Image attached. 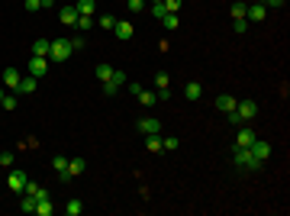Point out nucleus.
<instances>
[{"label":"nucleus","instance_id":"obj_1","mask_svg":"<svg viewBox=\"0 0 290 216\" xmlns=\"http://www.w3.org/2000/svg\"><path fill=\"white\" fill-rule=\"evenodd\" d=\"M232 165H236L242 174H255V171H261V165H265V161H261V158H255V155L248 152V148L232 145Z\"/></svg>","mask_w":290,"mask_h":216},{"label":"nucleus","instance_id":"obj_2","mask_svg":"<svg viewBox=\"0 0 290 216\" xmlns=\"http://www.w3.org/2000/svg\"><path fill=\"white\" fill-rule=\"evenodd\" d=\"M68 58H71V42H68V39H52V52H48V62L61 65V62H68Z\"/></svg>","mask_w":290,"mask_h":216},{"label":"nucleus","instance_id":"obj_3","mask_svg":"<svg viewBox=\"0 0 290 216\" xmlns=\"http://www.w3.org/2000/svg\"><path fill=\"white\" fill-rule=\"evenodd\" d=\"M26 74H32V78H45V74H48V58L32 55L29 65H26Z\"/></svg>","mask_w":290,"mask_h":216},{"label":"nucleus","instance_id":"obj_4","mask_svg":"<svg viewBox=\"0 0 290 216\" xmlns=\"http://www.w3.org/2000/svg\"><path fill=\"white\" fill-rule=\"evenodd\" d=\"M265 16H268V6L261 3V0H258V3H252V6H248V10H245V19H248V23H252V26L265 23Z\"/></svg>","mask_w":290,"mask_h":216},{"label":"nucleus","instance_id":"obj_5","mask_svg":"<svg viewBox=\"0 0 290 216\" xmlns=\"http://www.w3.org/2000/svg\"><path fill=\"white\" fill-rule=\"evenodd\" d=\"M6 187H10L13 194H23L26 191V171H19V168L10 171V174H6Z\"/></svg>","mask_w":290,"mask_h":216},{"label":"nucleus","instance_id":"obj_6","mask_svg":"<svg viewBox=\"0 0 290 216\" xmlns=\"http://www.w3.org/2000/svg\"><path fill=\"white\" fill-rule=\"evenodd\" d=\"M236 110H239V116L245 119V123H252V119L258 116V104H255V100H239Z\"/></svg>","mask_w":290,"mask_h":216},{"label":"nucleus","instance_id":"obj_7","mask_svg":"<svg viewBox=\"0 0 290 216\" xmlns=\"http://www.w3.org/2000/svg\"><path fill=\"white\" fill-rule=\"evenodd\" d=\"M248 152L255 155V158H261V161H268L271 158V142H268V139H255L252 145H248Z\"/></svg>","mask_w":290,"mask_h":216},{"label":"nucleus","instance_id":"obj_8","mask_svg":"<svg viewBox=\"0 0 290 216\" xmlns=\"http://www.w3.org/2000/svg\"><path fill=\"white\" fill-rule=\"evenodd\" d=\"M87 171V161L84 158H68V171H65V181H74Z\"/></svg>","mask_w":290,"mask_h":216},{"label":"nucleus","instance_id":"obj_9","mask_svg":"<svg viewBox=\"0 0 290 216\" xmlns=\"http://www.w3.org/2000/svg\"><path fill=\"white\" fill-rule=\"evenodd\" d=\"M113 32H116V39H120V42H129V39H133V32H136V26L129 23V19H116Z\"/></svg>","mask_w":290,"mask_h":216},{"label":"nucleus","instance_id":"obj_10","mask_svg":"<svg viewBox=\"0 0 290 216\" xmlns=\"http://www.w3.org/2000/svg\"><path fill=\"white\" fill-rule=\"evenodd\" d=\"M136 126H139V132H142V136H155V132H161V123H158L155 116H142Z\"/></svg>","mask_w":290,"mask_h":216},{"label":"nucleus","instance_id":"obj_11","mask_svg":"<svg viewBox=\"0 0 290 216\" xmlns=\"http://www.w3.org/2000/svg\"><path fill=\"white\" fill-rule=\"evenodd\" d=\"M36 87H39V78L26 74V78H19V87H16V94H19V97H29V94H36Z\"/></svg>","mask_w":290,"mask_h":216},{"label":"nucleus","instance_id":"obj_12","mask_svg":"<svg viewBox=\"0 0 290 216\" xmlns=\"http://www.w3.org/2000/svg\"><path fill=\"white\" fill-rule=\"evenodd\" d=\"M58 19H61L65 26H74V23H78V10H74V3L58 6Z\"/></svg>","mask_w":290,"mask_h":216},{"label":"nucleus","instance_id":"obj_13","mask_svg":"<svg viewBox=\"0 0 290 216\" xmlns=\"http://www.w3.org/2000/svg\"><path fill=\"white\" fill-rule=\"evenodd\" d=\"M255 139H258V136H255V129H248V126H239V136H236V145H239V148H248Z\"/></svg>","mask_w":290,"mask_h":216},{"label":"nucleus","instance_id":"obj_14","mask_svg":"<svg viewBox=\"0 0 290 216\" xmlns=\"http://www.w3.org/2000/svg\"><path fill=\"white\" fill-rule=\"evenodd\" d=\"M19 78H23V74H19L16 68H6V71H3V78H0V84L10 87V91H16V87H19Z\"/></svg>","mask_w":290,"mask_h":216},{"label":"nucleus","instance_id":"obj_15","mask_svg":"<svg viewBox=\"0 0 290 216\" xmlns=\"http://www.w3.org/2000/svg\"><path fill=\"white\" fill-rule=\"evenodd\" d=\"M48 52H52V39H36V42H32V55L48 58Z\"/></svg>","mask_w":290,"mask_h":216},{"label":"nucleus","instance_id":"obj_16","mask_svg":"<svg viewBox=\"0 0 290 216\" xmlns=\"http://www.w3.org/2000/svg\"><path fill=\"white\" fill-rule=\"evenodd\" d=\"M52 168H55V174H58V181H65V171H68V158L65 155H55L52 158ZM68 184V181H65Z\"/></svg>","mask_w":290,"mask_h":216},{"label":"nucleus","instance_id":"obj_17","mask_svg":"<svg viewBox=\"0 0 290 216\" xmlns=\"http://www.w3.org/2000/svg\"><path fill=\"white\" fill-rule=\"evenodd\" d=\"M23 194H32L36 200L48 197V191H45V187H42V184H36V181H29V178H26V191H23Z\"/></svg>","mask_w":290,"mask_h":216},{"label":"nucleus","instance_id":"obj_18","mask_svg":"<svg viewBox=\"0 0 290 216\" xmlns=\"http://www.w3.org/2000/svg\"><path fill=\"white\" fill-rule=\"evenodd\" d=\"M74 10H78V16H94V13H97V3H94V0H78V3H74Z\"/></svg>","mask_w":290,"mask_h":216},{"label":"nucleus","instance_id":"obj_19","mask_svg":"<svg viewBox=\"0 0 290 216\" xmlns=\"http://www.w3.org/2000/svg\"><path fill=\"white\" fill-rule=\"evenodd\" d=\"M184 97H187V100H200V97H203V87H200V81L184 84Z\"/></svg>","mask_w":290,"mask_h":216},{"label":"nucleus","instance_id":"obj_20","mask_svg":"<svg viewBox=\"0 0 290 216\" xmlns=\"http://www.w3.org/2000/svg\"><path fill=\"white\" fill-rule=\"evenodd\" d=\"M236 104H239V100H232L229 94H219V97H216V110H223V113L236 110Z\"/></svg>","mask_w":290,"mask_h":216},{"label":"nucleus","instance_id":"obj_21","mask_svg":"<svg viewBox=\"0 0 290 216\" xmlns=\"http://www.w3.org/2000/svg\"><path fill=\"white\" fill-rule=\"evenodd\" d=\"M36 204H39V200L32 197V194H23V200H19V210L29 216V213H36Z\"/></svg>","mask_w":290,"mask_h":216},{"label":"nucleus","instance_id":"obj_22","mask_svg":"<svg viewBox=\"0 0 290 216\" xmlns=\"http://www.w3.org/2000/svg\"><path fill=\"white\" fill-rule=\"evenodd\" d=\"M145 148H148L151 155H158V152H164V145H161V139H158V132L155 136H145Z\"/></svg>","mask_w":290,"mask_h":216},{"label":"nucleus","instance_id":"obj_23","mask_svg":"<svg viewBox=\"0 0 290 216\" xmlns=\"http://www.w3.org/2000/svg\"><path fill=\"white\" fill-rule=\"evenodd\" d=\"M161 26H164V29H168V32H174V29H177V26H181V16H177V13H164V19H161Z\"/></svg>","mask_w":290,"mask_h":216},{"label":"nucleus","instance_id":"obj_24","mask_svg":"<svg viewBox=\"0 0 290 216\" xmlns=\"http://www.w3.org/2000/svg\"><path fill=\"white\" fill-rule=\"evenodd\" d=\"M94 26H103V29H113V26H116V16H113V13H100V16L94 19Z\"/></svg>","mask_w":290,"mask_h":216},{"label":"nucleus","instance_id":"obj_25","mask_svg":"<svg viewBox=\"0 0 290 216\" xmlns=\"http://www.w3.org/2000/svg\"><path fill=\"white\" fill-rule=\"evenodd\" d=\"M97 78H100V84H103V81H110V78H113V65L100 62V65H97Z\"/></svg>","mask_w":290,"mask_h":216},{"label":"nucleus","instance_id":"obj_26","mask_svg":"<svg viewBox=\"0 0 290 216\" xmlns=\"http://www.w3.org/2000/svg\"><path fill=\"white\" fill-rule=\"evenodd\" d=\"M65 213L68 216H81V213H84V204H81V200H68V204H65Z\"/></svg>","mask_w":290,"mask_h":216},{"label":"nucleus","instance_id":"obj_27","mask_svg":"<svg viewBox=\"0 0 290 216\" xmlns=\"http://www.w3.org/2000/svg\"><path fill=\"white\" fill-rule=\"evenodd\" d=\"M155 100H158V94H155V91H145V87H142L139 104H142V107H155Z\"/></svg>","mask_w":290,"mask_h":216},{"label":"nucleus","instance_id":"obj_28","mask_svg":"<svg viewBox=\"0 0 290 216\" xmlns=\"http://www.w3.org/2000/svg\"><path fill=\"white\" fill-rule=\"evenodd\" d=\"M36 213L39 216H52V197H42V200H39V204H36Z\"/></svg>","mask_w":290,"mask_h":216},{"label":"nucleus","instance_id":"obj_29","mask_svg":"<svg viewBox=\"0 0 290 216\" xmlns=\"http://www.w3.org/2000/svg\"><path fill=\"white\" fill-rule=\"evenodd\" d=\"M0 107H3V110H16V107H19V94H16V91H13V94H6Z\"/></svg>","mask_w":290,"mask_h":216},{"label":"nucleus","instance_id":"obj_30","mask_svg":"<svg viewBox=\"0 0 290 216\" xmlns=\"http://www.w3.org/2000/svg\"><path fill=\"white\" fill-rule=\"evenodd\" d=\"M155 87H158V91H161V87H171V74L168 71H158L155 74Z\"/></svg>","mask_w":290,"mask_h":216},{"label":"nucleus","instance_id":"obj_31","mask_svg":"<svg viewBox=\"0 0 290 216\" xmlns=\"http://www.w3.org/2000/svg\"><path fill=\"white\" fill-rule=\"evenodd\" d=\"M245 10H248V3L236 0V3H232V19H242V16H245Z\"/></svg>","mask_w":290,"mask_h":216},{"label":"nucleus","instance_id":"obj_32","mask_svg":"<svg viewBox=\"0 0 290 216\" xmlns=\"http://www.w3.org/2000/svg\"><path fill=\"white\" fill-rule=\"evenodd\" d=\"M110 81H113L116 87H123V84L129 81V74H126V71H120V68H113V78H110Z\"/></svg>","mask_w":290,"mask_h":216},{"label":"nucleus","instance_id":"obj_33","mask_svg":"<svg viewBox=\"0 0 290 216\" xmlns=\"http://www.w3.org/2000/svg\"><path fill=\"white\" fill-rule=\"evenodd\" d=\"M74 29H94V16H78Z\"/></svg>","mask_w":290,"mask_h":216},{"label":"nucleus","instance_id":"obj_34","mask_svg":"<svg viewBox=\"0 0 290 216\" xmlns=\"http://www.w3.org/2000/svg\"><path fill=\"white\" fill-rule=\"evenodd\" d=\"M13 158H16L13 152H0V168H13Z\"/></svg>","mask_w":290,"mask_h":216},{"label":"nucleus","instance_id":"obj_35","mask_svg":"<svg viewBox=\"0 0 290 216\" xmlns=\"http://www.w3.org/2000/svg\"><path fill=\"white\" fill-rule=\"evenodd\" d=\"M123 3H126L133 13H142V10H145V0H123Z\"/></svg>","mask_w":290,"mask_h":216},{"label":"nucleus","instance_id":"obj_36","mask_svg":"<svg viewBox=\"0 0 290 216\" xmlns=\"http://www.w3.org/2000/svg\"><path fill=\"white\" fill-rule=\"evenodd\" d=\"M248 26H252V23H248L245 16H242V19H232V29H236V32H248Z\"/></svg>","mask_w":290,"mask_h":216},{"label":"nucleus","instance_id":"obj_37","mask_svg":"<svg viewBox=\"0 0 290 216\" xmlns=\"http://www.w3.org/2000/svg\"><path fill=\"white\" fill-rule=\"evenodd\" d=\"M161 6L168 13H177V10H181V0H161Z\"/></svg>","mask_w":290,"mask_h":216},{"label":"nucleus","instance_id":"obj_38","mask_svg":"<svg viewBox=\"0 0 290 216\" xmlns=\"http://www.w3.org/2000/svg\"><path fill=\"white\" fill-rule=\"evenodd\" d=\"M164 13H168V10H164L161 3H151V16H155L158 23H161V19H164Z\"/></svg>","mask_w":290,"mask_h":216},{"label":"nucleus","instance_id":"obj_39","mask_svg":"<svg viewBox=\"0 0 290 216\" xmlns=\"http://www.w3.org/2000/svg\"><path fill=\"white\" fill-rule=\"evenodd\" d=\"M68 42H71V52H81V49H84V36H71Z\"/></svg>","mask_w":290,"mask_h":216},{"label":"nucleus","instance_id":"obj_40","mask_svg":"<svg viewBox=\"0 0 290 216\" xmlns=\"http://www.w3.org/2000/svg\"><path fill=\"white\" fill-rule=\"evenodd\" d=\"M226 116H229V123H232V126H245V119L239 116V110H229Z\"/></svg>","mask_w":290,"mask_h":216},{"label":"nucleus","instance_id":"obj_41","mask_svg":"<svg viewBox=\"0 0 290 216\" xmlns=\"http://www.w3.org/2000/svg\"><path fill=\"white\" fill-rule=\"evenodd\" d=\"M116 91H120V87H116L113 81H103V94H107V97H116Z\"/></svg>","mask_w":290,"mask_h":216},{"label":"nucleus","instance_id":"obj_42","mask_svg":"<svg viewBox=\"0 0 290 216\" xmlns=\"http://www.w3.org/2000/svg\"><path fill=\"white\" fill-rule=\"evenodd\" d=\"M158 94V100H161V104H168L171 97H174V94H171V87H161V91H155Z\"/></svg>","mask_w":290,"mask_h":216},{"label":"nucleus","instance_id":"obj_43","mask_svg":"<svg viewBox=\"0 0 290 216\" xmlns=\"http://www.w3.org/2000/svg\"><path fill=\"white\" fill-rule=\"evenodd\" d=\"M161 145H164V152H174V148H177V139L168 136V139H161Z\"/></svg>","mask_w":290,"mask_h":216},{"label":"nucleus","instance_id":"obj_44","mask_svg":"<svg viewBox=\"0 0 290 216\" xmlns=\"http://www.w3.org/2000/svg\"><path fill=\"white\" fill-rule=\"evenodd\" d=\"M36 10H42V3L39 0H26V13H36Z\"/></svg>","mask_w":290,"mask_h":216},{"label":"nucleus","instance_id":"obj_45","mask_svg":"<svg viewBox=\"0 0 290 216\" xmlns=\"http://www.w3.org/2000/svg\"><path fill=\"white\" fill-rule=\"evenodd\" d=\"M126 84H129V94H133V97H139V94H142V84H136V81H126Z\"/></svg>","mask_w":290,"mask_h":216},{"label":"nucleus","instance_id":"obj_46","mask_svg":"<svg viewBox=\"0 0 290 216\" xmlns=\"http://www.w3.org/2000/svg\"><path fill=\"white\" fill-rule=\"evenodd\" d=\"M287 0H265V6H284Z\"/></svg>","mask_w":290,"mask_h":216},{"label":"nucleus","instance_id":"obj_47","mask_svg":"<svg viewBox=\"0 0 290 216\" xmlns=\"http://www.w3.org/2000/svg\"><path fill=\"white\" fill-rule=\"evenodd\" d=\"M39 3H42V10H52V3H55V0H39Z\"/></svg>","mask_w":290,"mask_h":216},{"label":"nucleus","instance_id":"obj_48","mask_svg":"<svg viewBox=\"0 0 290 216\" xmlns=\"http://www.w3.org/2000/svg\"><path fill=\"white\" fill-rule=\"evenodd\" d=\"M3 97H6V91H3V84H0V104H3Z\"/></svg>","mask_w":290,"mask_h":216},{"label":"nucleus","instance_id":"obj_49","mask_svg":"<svg viewBox=\"0 0 290 216\" xmlns=\"http://www.w3.org/2000/svg\"><path fill=\"white\" fill-rule=\"evenodd\" d=\"M151 3H161V0H151Z\"/></svg>","mask_w":290,"mask_h":216}]
</instances>
